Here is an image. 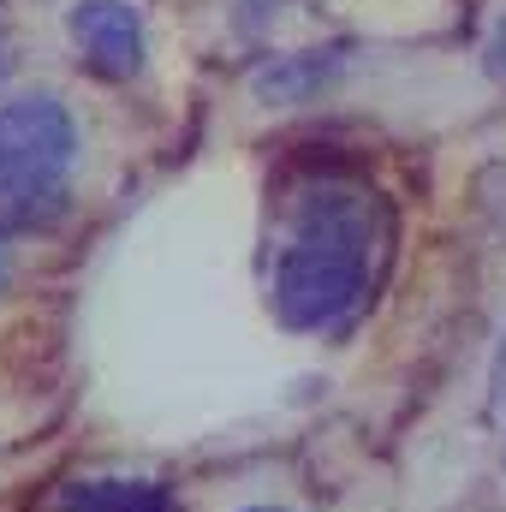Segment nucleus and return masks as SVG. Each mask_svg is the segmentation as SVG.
I'll list each match as a JSON object with an SVG mask.
<instances>
[{
	"instance_id": "nucleus-11",
	"label": "nucleus",
	"mask_w": 506,
	"mask_h": 512,
	"mask_svg": "<svg viewBox=\"0 0 506 512\" xmlns=\"http://www.w3.org/2000/svg\"><path fill=\"white\" fill-rule=\"evenodd\" d=\"M239 512H286V507H268V501H256V507H239Z\"/></svg>"
},
{
	"instance_id": "nucleus-5",
	"label": "nucleus",
	"mask_w": 506,
	"mask_h": 512,
	"mask_svg": "<svg viewBox=\"0 0 506 512\" xmlns=\"http://www.w3.org/2000/svg\"><path fill=\"white\" fill-rule=\"evenodd\" d=\"M131 483H114V477H96V483H72L60 512H126Z\"/></svg>"
},
{
	"instance_id": "nucleus-1",
	"label": "nucleus",
	"mask_w": 506,
	"mask_h": 512,
	"mask_svg": "<svg viewBox=\"0 0 506 512\" xmlns=\"http://www.w3.org/2000/svg\"><path fill=\"white\" fill-rule=\"evenodd\" d=\"M370 286V209L358 191L316 185L298 203L292 245L274 262V316L298 334L340 328Z\"/></svg>"
},
{
	"instance_id": "nucleus-8",
	"label": "nucleus",
	"mask_w": 506,
	"mask_h": 512,
	"mask_svg": "<svg viewBox=\"0 0 506 512\" xmlns=\"http://www.w3.org/2000/svg\"><path fill=\"white\" fill-rule=\"evenodd\" d=\"M489 60H495V72L506 78V18L495 24V42H489Z\"/></svg>"
},
{
	"instance_id": "nucleus-6",
	"label": "nucleus",
	"mask_w": 506,
	"mask_h": 512,
	"mask_svg": "<svg viewBox=\"0 0 506 512\" xmlns=\"http://www.w3.org/2000/svg\"><path fill=\"white\" fill-rule=\"evenodd\" d=\"M126 512H167V495L155 489V483H131V501Z\"/></svg>"
},
{
	"instance_id": "nucleus-10",
	"label": "nucleus",
	"mask_w": 506,
	"mask_h": 512,
	"mask_svg": "<svg viewBox=\"0 0 506 512\" xmlns=\"http://www.w3.org/2000/svg\"><path fill=\"white\" fill-rule=\"evenodd\" d=\"M12 72V42H6V30H0V78Z\"/></svg>"
},
{
	"instance_id": "nucleus-9",
	"label": "nucleus",
	"mask_w": 506,
	"mask_h": 512,
	"mask_svg": "<svg viewBox=\"0 0 506 512\" xmlns=\"http://www.w3.org/2000/svg\"><path fill=\"white\" fill-rule=\"evenodd\" d=\"M12 286V245H6V233H0V292Z\"/></svg>"
},
{
	"instance_id": "nucleus-3",
	"label": "nucleus",
	"mask_w": 506,
	"mask_h": 512,
	"mask_svg": "<svg viewBox=\"0 0 506 512\" xmlns=\"http://www.w3.org/2000/svg\"><path fill=\"white\" fill-rule=\"evenodd\" d=\"M66 30L96 72H108V78L143 72V12L131 0H78L66 12Z\"/></svg>"
},
{
	"instance_id": "nucleus-4",
	"label": "nucleus",
	"mask_w": 506,
	"mask_h": 512,
	"mask_svg": "<svg viewBox=\"0 0 506 512\" xmlns=\"http://www.w3.org/2000/svg\"><path fill=\"white\" fill-rule=\"evenodd\" d=\"M322 78H328V66L316 54H292V60H280V66H268L256 78V96H268V102H304Z\"/></svg>"
},
{
	"instance_id": "nucleus-7",
	"label": "nucleus",
	"mask_w": 506,
	"mask_h": 512,
	"mask_svg": "<svg viewBox=\"0 0 506 512\" xmlns=\"http://www.w3.org/2000/svg\"><path fill=\"white\" fill-rule=\"evenodd\" d=\"M489 382H495V405H506V334H501V346H495V370H489Z\"/></svg>"
},
{
	"instance_id": "nucleus-2",
	"label": "nucleus",
	"mask_w": 506,
	"mask_h": 512,
	"mask_svg": "<svg viewBox=\"0 0 506 512\" xmlns=\"http://www.w3.org/2000/svg\"><path fill=\"white\" fill-rule=\"evenodd\" d=\"M78 161V120L60 96L30 90L0 102V221H36L42 203H60Z\"/></svg>"
}]
</instances>
